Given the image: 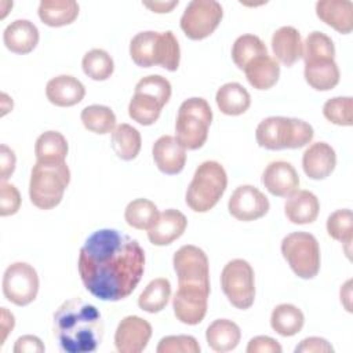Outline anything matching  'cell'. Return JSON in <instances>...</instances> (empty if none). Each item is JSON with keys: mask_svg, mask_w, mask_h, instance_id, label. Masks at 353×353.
<instances>
[{"mask_svg": "<svg viewBox=\"0 0 353 353\" xmlns=\"http://www.w3.org/2000/svg\"><path fill=\"white\" fill-rule=\"evenodd\" d=\"M77 269L94 296L116 302L127 298L141 281L145 252L135 239L116 229H99L80 248Z\"/></svg>", "mask_w": 353, "mask_h": 353, "instance_id": "obj_1", "label": "cell"}, {"mask_svg": "<svg viewBox=\"0 0 353 353\" xmlns=\"http://www.w3.org/2000/svg\"><path fill=\"white\" fill-rule=\"evenodd\" d=\"M54 336L66 353L97 350L103 338V320L99 310L81 298L65 301L54 313Z\"/></svg>", "mask_w": 353, "mask_h": 353, "instance_id": "obj_2", "label": "cell"}, {"mask_svg": "<svg viewBox=\"0 0 353 353\" xmlns=\"http://www.w3.org/2000/svg\"><path fill=\"white\" fill-rule=\"evenodd\" d=\"M130 55L135 65L150 68L160 65L174 72L179 66L181 50L176 37L171 30H145L137 33L130 41Z\"/></svg>", "mask_w": 353, "mask_h": 353, "instance_id": "obj_3", "label": "cell"}, {"mask_svg": "<svg viewBox=\"0 0 353 353\" xmlns=\"http://www.w3.org/2000/svg\"><path fill=\"white\" fill-rule=\"evenodd\" d=\"M70 182V171L65 161H36L30 172L29 197L40 210L57 207Z\"/></svg>", "mask_w": 353, "mask_h": 353, "instance_id": "obj_4", "label": "cell"}, {"mask_svg": "<svg viewBox=\"0 0 353 353\" xmlns=\"http://www.w3.org/2000/svg\"><path fill=\"white\" fill-rule=\"evenodd\" d=\"M313 127L295 117L270 116L263 119L255 131L256 142L269 150L299 149L313 139Z\"/></svg>", "mask_w": 353, "mask_h": 353, "instance_id": "obj_5", "label": "cell"}, {"mask_svg": "<svg viewBox=\"0 0 353 353\" xmlns=\"http://www.w3.org/2000/svg\"><path fill=\"white\" fill-rule=\"evenodd\" d=\"M171 98V84L160 74L142 77L128 103V116L142 125H152Z\"/></svg>", "mask_w": 353, "mask_h": 353, "instance_id": "obj_6", "label": "cell"}, {"mask_svg": "<svg viewBox=\"0 0 353 353\" xmlns=\"http://www.w3.org/2000/svg\"><path fill=\"white\" fill-rule=\"evenodd\" d=\"M228 186V175L218 161L201 163L186 190V204L194 212L210 211L222 197Z\"/></svg>", "mask_w": 353, "mask_h": 353, "instance_id": "obj_7", "label": "cell"}, {"mask_svg": "<svg viewBox=\"0 0 353 353\" xmlns=\"http://www.w3.org/2000/svg\"><path fill=\"white\" fill-rule=\"evenodd\" d=\"M212 110L204 98L185 99L175 121V139L188 150L200 149L208 137Z\"/></svg>", "mask_w": 353, "mask_h": 353, "instance_id": "obj_8", "label": "cell"}, {"mask_svg": "<svg viewBox=\"0 0 353 353\" xmlns=\"http://www.w3.org/2000/svg\"><path fill=\"white\" fill-rule=\"evenodd\" d=\"M281 254L292 272L305 280L313 279L320 270V245L307 232H294L281 241Z\"/></svg>", "mask_w": 353, "mask_h": 353, "instance_id": "obj_9", "label": "cell"}, {"mask_svg": "<svg viewBox=\"0 0 353 353\" xmlns=\"http://www.w3.org/2000/svg\"><path fill=\"white\" fill-rule=\"evenodd\" d=\"M221 287L234 307L250 309L255 299L254 269L244 259L229 261L221 273Z\"/></svg>", "mask_w": 353, "mask_h": 353, "instance_id": "obj_10", "label": "cell"}, {"mask_svg": "<svg viewBox=\"0 0 353 353\" xmlns=\"http://www.w3.org/2000/svg\"><path fill=\"white\" fill-rule=\"evenodd\" d=\"M179 287H194L210 292V265L205 252L192 244L182 245L172 258Z\"/></svg>", "mask_w": 353, "mask_h": 353, "instance_id": "obj_11", "label": "cell"}, {"mask_svg": "<svg viewBox=\"0 0 353 353\" xmlns=\"http://www.w3.org/2000/svg\"><path fill=\"white\" fill-rule=\"evenodd\" d=\"M223 17L221 3L215 0H193L181 17V29L190 40L208 37L219 25Z\"/></svg>", "mask_w": 353, "mask_h": 353, "instance_id": "obj_12", "label": "cell"}, {"mask_svg": "<svg viewBox=\"0 0 353 353\" xmlns=\"http://www.w3.org/2000/svg\"><path fill=\"white\" fill-rule=\"evenodd\" d=\"M39 292V276L34 268L26 262L11 263L3 276V294L11 303L26 306L34 301Z\"/></svg>", "mask_w": 353, "mask_h": 353, "instance_id": "obj_13", "label": "cell"}, {"mask_svg": "<svg viewBox=\"0 0 353 353\" xmlns=\"http://www.w3.org/2000/svg\"><path fill=\"white\" fill-rule=\"evenodd\" d=\"M268 197L255 186L241 185L232 193L228 210L233 218L243 222H250L262 218L269 211Z\"/></svg>", "mask_w": 353, "mask_h": 353, "instance_id": "obj_14", "label": "cell"}, {"mask_svg": "<svg viewBox=\"0 0 353 353\" xmlns=\"http://www.w3.org/2000/svg\"><path fill=\"white\" fill-rule=\"evenodd\" d=\"M152 325L139 316L124 317L114 332V346L119 353H141L149 343Z\"/></svg>", "mask_w": 353, "mask_h": 353, "instance_id": "obj_15", "label": "cell"}, {"mask_svg": "<svg viewBox=\"0 0 353 353\" xmlns=\"http://www.w3.org/2000/svg\"><path fill=\"white\" fill-rule=\"evenodd\" d=\"M210 292L194 287H179L172 298L175 317L188 325H196L203 321L207 313Z\"/></svg>", "mask_w": 353, "mask_h": 353, "instance_id": "obj_16", "label": "cell"}, {"mask_svg": "<svg viewBox=\"0 0 353 353\" xmlns=\"http://www.w3.org/2000/svg\"><path fill=\"white\" fill-rule=\"evenodd\" d=\"M262 183L269 193L277 197H288L299 188V175L288 161H272L262 172Z\"/></svg>", "mask_w": 353, "mask_h": 353, "instance_id": "obj_17", "label": "cell"}, {"mask_svg": "<svg viewBox=\"0 0 353 353\" xmlns=\"http://www.w3.org/2000/svg\"><path fill=\"white\" fill-rule=\"evenodd\" d=\"M186 226V216L175 208H168L160 212L148 229V239L154 245H168L183 234Z\"/></svg>", "mask_w": 353, "mask_h": 353, "instance_id": "obj_18", "label": "cell"}, {"mask_svg": "<svg viewBox=\"0 0 353 353\" xmlns=\"http://www.w3.org/2000/svg\"><path fill=\"white\" fill-rule=\"evenodd\" d=\"M152 154L157 168L168 175L181 172L186 163V149L171 135L160 137L153 143Z\"/></svg>", "mask_w": 353, "mask_h": 353, "instance_id": "obj_19", "label": "cell"}, {"mask_svg": "<svg viewBox=\"0 0 353 353\" xmlns=\"http://www.w3.org/2000/svg\"><path fill=\"white\" fill-rule=\"evenodd\" d=\"M336 165V154L327 142L312 143L302 156V168L310 179L327 178Z\"/></svg>", "mask_w": 353, "mask_h": 353, "instance_id": "obj_20", "label": "cell"}, {"mask_svg": "<svg viewBox=\"0 0 353 353\" xmlns=\"http://www.w3.org/2000/svg\"><path fill=\"white\" fill-rule=\"evenodd\" d=\"M46 95L52 105L68 108L83 101L85 88L79 79L70 74H59L47 83Z\"/></svg>", "mask_w": 353, "mask_h": 353, "instance_id": "obj_21", "label": "cell"}, {"mask_svg": "<svg viewBox=\"0 0 353 353\" xmlns=\"http://www.w3.org/2000/svg\"><path fill=\"white\" fill-rule=\"evenodd\" d=\"M316 14L339 33L347 34L353 29V3L349 0H320L316 3Z\"/></svg>", "mask_w": 353, "mask_h": 353, "instance_id": "obj_22", "label": "cell"}, {"mask_svg": "<svg viewBox=\"0 0 353 353\" xmlns=\"http://www.w3.org/2000/svg\"><path fill=\"white\" fill-rule=\"evenodd\" d=\"M272 50L277 62L292 66L302 58L303 43L301 33L294 26H281L272 36Z\"/></svg>", "mask_w": 353, "mask_h": 353, "instance_id": "obj_23", "label": "cell"}, {"mask_svg": "<svg viewBox=\"0 0 353 353\" xmlns=\"http://www.w3.org/2000/svg\"><path fill=\"white\" fill-rule=\"evenodd\" d=\"M40 34L37 26L29 19H17L11 22L3 33L6 47L15 54H29L39 43Z\"/></svg>", "mask_w": 353, "mask_h": 353, "instance_id": "obj_24", "label": "cell"}, {"mask_svg": "<svg viewBox=\"0 0 353 353\" xmlns=\"http://www.w3.org/2000/svg\"><path fill=\"white\" fill-rule=\"evenodd\" d=\"M320 201L317 196L309 190H296L288 196L284 204V212L290 222L295 225L312 223L317 219Z\"/></svg>", "mask_w": 353, "mask_h": 353, "instance_id": "obj_25", "label": "cell"}, {"mask_svg": "<svg viewBox=\"0 0 353 353\" xmlns=\"http://www.w3.org/2000/svg\"><path fill=\"white\" fill-rule=\"evenodd\" d=\"M248 83L256 90H269L277 81L280 76V65L269 54L254 58L244 68Z\"/></svg>", "mask_w": 353, "mask_h": 353, "instance_id": "obj_26", "label": "cell"}, {"mask_svg": "<svg viewBox=\"0 0 353 353\" xmlns=\"http://www.w3.org/2000/svg\"><path fill=\"white\" fill-rule=\"evenodd\" d=\"M241 338L240 327L228 319H218L212 321L205 331L208 346L219 353L233 350Z\"/></svg>", "mask_w": 353, "mask_h": 353, "instance_id": "obj_27", "label": "cell"}, {"mask_svg": "<svg viewBox=\"0 0 353 353\" xmlns=\"http://www.w3.org/2000/svg\"><path fill=\"white\" fill-rule=\"evenodd\" d=\"M305 80L317 91L332 90L339 83V68L334 59H316L305 63Z\"/></svg>", "mask_w": 353, "mask_h": 353, "instance_id": "obj_28", "label": "cell"}, {"mask_svg": "<svg viewBox=\"0 0 353 353\" xmlns=\"http://www.w3.org/2000/svg\"><path fill=\"white\" fill-rule=\"evenodd\" d=\"M37 12L43 23L59 28L72 23L77 18L79 4L74 0H43Z\"/></svg>", "mask_w": 353, "mask_h": 353, "instance_id": "obj_29", "label": "cell"}, {"mask_svg": "<svg viewBox=\"0 0 353 353\" xmlns=\"http://www.w3.org/2000/svg\"><path fill=\"white\" fill-rule=\"evenodd\" d=\"M215 101L219 110L228 116L243 114L251 105L250 92L240 83H226L221 85L216 91Z\"/></svg>", "mask_w": 353, "mask_h": 353, "instance_id": "obj_30", "label": "cell"}, {"mask_svg": "<svg viewBox=\"0 0 353 353\" xmlns=\"http://www.w3.org/2000/svg\"><path fill=\"white\" fill-rule=\"evenodd\" d=\"M305 324V316L299 307L291 303L277 305L270 314V325L281 336L296 335Z\"/></svg>", "mask_w": 353, "mask_h": 353, "instance_id": "obj_31", "label": "cell"}, {"mask_svg": "<svg viewBox=\"0 0 353 353\" xmlns=\"http://www.w3.org/2000/svg\"><path fill=\"white\" fill-rule=\"evenodd\" d=\"M110 143L117 157L130 161L139 154L142 139L139 131L135 127L127 123H121L112 131Z\"/></svg>", "mask_w": 353, "mask_h": 353, "instance_id": "obj_32", "label": "cell"}, {"mask_svg": "<svg viewBox=\"0 0 353 353\" xmlns=\"http://www.w3.org/2000/svg\"><path fill=\"white\" fill-rule=\"evenodd\" d=\"M68 141L58 131H46L34 145L37 161H65L68 156Z\"/></svg>", "mask_w": 353, "mask_h": 353, "instance_id": "obj_33", "label": "cell"}, {"mask_svg": "<svg viewBox=\"0 0 353 353\" xmlns=\"http://www.w3.org/2000/svg\"><path fill=\"white\" fill-rule=\"evenodd\" d=\"M171 296V284L167 279L159 277L152 280L138 298V306L148 313L161 312Z\"/></svg>", "mask_w": 353, "mask_h": 353, "instance_id": "obj_34", "label": "cell"}, {"mask_svg": "<svg viewBox=\"0 0 353 353\" xmlns=\"http://www.w3.org/2000/svg\"><path fill=\"white\" fill-rule=\"evenodd\" d=\"M156 204L148 199H135L130 201L124 211V219L128 226L139 230H148L159 216Z\"/></svg>", "mask_w": 353, "mask_h": 353, "instance_id": "obj_35", "label": "cell"}, {"mask_svg": "<svg viewBox=\"0 0 353 353\" xmlns=\"http://www.w3.org/2000/svg\"><path fill=\"white\" fill-rule=\"evenodd\" d=\"M266 54L268 48L265 43L258 36L251 33L239 36L232 46V59L236 63V66L241 70H244L250 61Z\"/></svg>", "mask_w": 353, "mask_h": 353, "instance_id": "obj_36", "label": "cell"}, {"mask_svg": "<svg viewBox=\"0 0 353 353\" xmlns=\"http://www.w3.org/2000/svg\"><path fill=\"white\" fill-rule=\"evenodd\" d=\"M80 119L84 127L95 134H109L116 127V114L109 106L90 105L81 110Z\"/></svg>", "mask_w": 353, "mask_h": 353, "instance_id": "obj_37", "label": "cell"}, {"mask_svg": "<svg viewBox=\"0 0 353 353\" xmlns=\"http://www.w3.org/2000/svg\"><path fill=\"white\" fill-rule=\"evenodd\" d=\"M83 72L95 81L108 80L113 70L114 63L112 57L102 48H92L84 54L81 61Z\"/></svg>", "mask_w": 353, "mask_h": 353, "instance_id": "obj_38", "label": "cell"}, {"mask_svg": "<svg viewBox=\"0 0 353 353\" xmlns=\"http://www.w3.org/2000/svg\"><path fill=\"white\" fill-rule=\"evenodd\" d=\"M335 57V46L330 36L323 32H312L307 34L303 43L302 58L306 62L316 59H334Z\"/></svg>", "mask_w": 353, "mask_h": 353, "instance_id": "obj_39", "label": "cell"}, {"mask_svg": "<svg viewBox=\"0 0 353 353\" xmlns=\"http://www.w3.org/2000/svg\"><path fill=\"white\" fill-rule=\"evenodd\" d=\"M327 233L334 240L342 241L345 244L352 243L353 237V216L349 208H342L334 211L327 219Z\"/></svg>", "mask_w": 353, "mask_h": 353, "instance_id": "obj_40", "label": "cell"}, {"mask_svg": "<svg viewBox=\"0 0 353 353\" xmlns=\"http://www.w3.org/2000/svg\"><path fill=\"white\" fill-rule=\"evenodd\" d=\"M324 117L336 125L353 124V101L350 97H335L323 106Z\"/></svg>", "mask_w": 353, "mask_h": 353, "instance_id": "obj_41", "label": "cell"}, {"mask_svg": "<svg viewBox=\"0 0 353 353\" xmlns=\"http://www.w3.org/2000/svg\"><path fill=\"white\" fill-rule=\"evenodd\" d=\"M157 353H199L200 345L192 335H168L160 339Z\"/></svg>", "mask_w": 353, "mask_h": 353, "instance_id": "obj_42", "label": "cell"}, {"mask_svg": "<svg viewBox=\"0 0 353 353\" xmlns=\"http://www.w3.org/2000/svg\"><path fill=\"white\" fill-rule=\"evenodd\" d=\"M21 207V194L12 183L1 181L0 183V215H14Z\"/></svg>", "mask_w": 353, "mask_h": 353, "instance_id": "obj_43", "label": "cell"}, {"mask_svg": "<svg viewBox=\"0 0 353 353\" xmlns=\"http://www.w3.org/2000/svg\"><path fill=\"white\" fill-rule=\"evenodd\" d=\"M280 343L266 335L254 336L247 345V353H281Z\"/></svg>", "mask_w": 353, "mask_h": 353, "instance_id": "obj_44", "label": "cell"}, {"mask_svg": "<svg viewBox=\"0 0 353 353\" xmlns=\"http://www.w3.org/2000/svg\"><path fill=\"white\" fill-rule=\"evenodd\" d=\"M296 353H332L334 347L328 343L327 339L320 336H309L301 341V343L295 347Z\"/></svg>", "mask_w": 353, "mask_h": 353, "instance_id": "obj_45", "label": "cell"}, {"mask_svg": "<svg viewBox=\"0 0 353 353\" xmlns=\"http://www.w3.org/2000/svg\"><path fill=\"white\" fill-rule=\"evenodd\" d=\"M15 153L7 146V145H0V174H1V181H7L11 174L15 170Z\"/></svg>", "mask_w": 353, "mask_h": 353, "instance_id": "obj_46", "label": "cell"}, {"mask_svg": "<svg viewBox=\"0 0 353 353\" xmlns=\"http://www.w3.org/2000/svg\"><path fill=\"white\" fill-rule=\"evenodd\" d=\"M15 353H41L44 352V345L40 338L34 335H23L17 339L14 346Z\"/></svg>", "mask_w": 353, "mask_h": 353, "instance_id": "obj_47", "label": "cell"}, {"mask_svg": "<svg viewBox=\"0 0 353 353\" xmlns=\"http://www.w3.org/2000/svg\"><path fill=\"white\" fill-rule=\"evenodd\" d=\"M15 325V319L11 312L7 310V307H1V345L6 342L8 334L12 331Z\"/></svg>", "mask_w": 353, "mask_h": 353, "instance_id": "obj_48", "label": "cell"}, {"mask_svg": "<svg viewBox=\"0 0 353 353\" xmlns=\"http://www.w3.org/2000/svg\"><path fill=\"white\" fill-rule=\"evenodd\" d=\"M145 7L150 8L154 12H170L175 6H178V1H154V3H143Z\"/></svg>", "mask_w": 353, "mask_h": 353, "instance_id": "obj_49", "label": "cell"}, {"mask_svg": "<svg viewBox=\"0 0 353 353\" xmlns=\"http://www.w3.org/2000/svg\"><path fill=\"white\" fill-rule=\"evenodd\" d=\"M350 284H352V280H347L343 284V287L341 288V302H343L347 312H352V309H350Z\"/></svg>", "mask_w": 353, "mask_h": 353, "instance_id": "obj_50", "label": "cell"}]
</instances>
